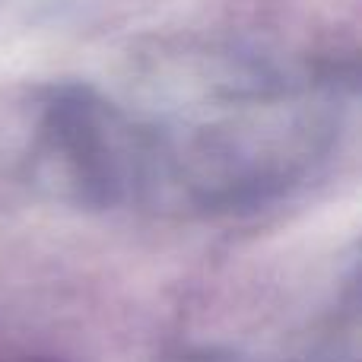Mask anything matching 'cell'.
<instances>
[{
    "label": "cell",
    "mask_w": 362,
    "mask_h": 362,
    "mask_svg": "<svg viewBox=\"0 0 362 362\" xmlns=\"http://www.w3.org/2000/svg\"><path fill=\"white\" fill-rule=\"evenodd\" d=\"M32 169L54 194L112 206L156 187V137L86 86H54L32 144Z\"/></svg>",
    "instance_id": "cell-1"
}]
</instances>
